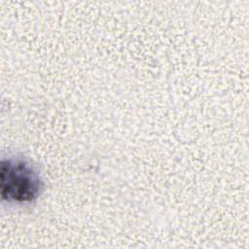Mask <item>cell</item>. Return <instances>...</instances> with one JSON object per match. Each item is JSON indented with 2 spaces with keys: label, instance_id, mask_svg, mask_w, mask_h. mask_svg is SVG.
I'll return each instance as SVG.
<instances>
[{
  "label": "cell",
  "instance_id": "cell-1",
  "mask_svg": "<svg viewBox=\"0 0 249 249\" xmlns=\"http://www.w3.org/2000/svg\"><path fill=\"white\" fill-rule=\"evenodd\" d=\"M43 186L38 171L28 161L19 158L1 160L0 193L3 200L33 201L41 194Z\"/></svg>",
  "mask_w": 249,
  "mask_h": 249
}]
</instances>
